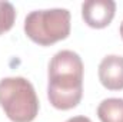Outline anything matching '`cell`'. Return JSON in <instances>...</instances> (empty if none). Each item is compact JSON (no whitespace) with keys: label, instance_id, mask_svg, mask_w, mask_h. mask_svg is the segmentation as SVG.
Returning a JSON list of instances; mask_svg holds the SVG:
<instances>
[{"label":"cell","instance_id":"6da1fadb","mask_svg":"<svg viewBox=\"0 0 123 122\" xmlns=\"http://www.w3.org/2000/svg\"><path fill=\"white\" fill-rule=\"evenodd\" d=\"M83 70L82 58L73 50H60L52 58L47 72V99L53 108L69 111L80 103Z\"/></svg>","mask_w":123,"mask_h":122},{"label":"cell","instance_id":"7a4b0ae2","mask_svg":"<svg viewBox=\"0 0 123 122\" xmlns=\"http://www.w3.org/2000/svg\"><path fill=\"white\" fill-rule=\"evenodd\" d=\"M0 108L12 122H31L39 114L36 91L26 78L10 76L0 81Z\"/></svg>","mask_w":123,"mask_h":122},{"label":"cell","instance_id":"3957f363","mask_svg":"<svg viewBox=\"0 0 123 122\" xmlns=\"http://www.w3.org/2000/svg\"><path fill=\"white\" fill-rule=\"evenodd\" d=\"M25 33L31 42L50 46L70 34V12L67 9L33 10L25 19Z\"/></svg>","mask_w":123,"mask_h":122},{"label":"cell","instance_id":"277c9868","mask_svg":"<svg viewBox=\"0 0 123 122\" xmlns=\"http://www.w3.org/2000/svg\"><path fill=\"white\" fill-rule=\"evenodd\" d=\"M116 13L113 0H87L82 4V17L85 23L93 29L107 27Z\"/></svg>","mask_w":123,"mask_h":122},{"label":"cell","instance_id":"5b68a950","mask_svg":"<svg viewBox=\"0 0 123 122\" xmlns=\"http://www.w3.org/2000/svg\"><path fill=\"white\" fill-rule=\"evenodd\" d=\"M99 81L107 91L123 89V56L107 55L99 65Z\"/></svg>","mask_w":123,"mask_h":122},{"label":"cell","instance_id":"8992f818","mask_svg":"<svg viewBox=\"0 0 123 122\" xmlns=\"http://www.w3.org/2000/svg\"><path fill=\"white\" fill-rule=\"evenodd\" d=\"M97 116L100 122H123V99H103L97 106Z\"/></svg>","mask_w":123,"mask_h":122},{"label":"cell","instance_id":"52a82bcc","mask_svg":"<svg viewBox=\"0 0 123 122\" xmlns=\"http://www.w3.org/2000/svg\"><path fill=\"white\" fill-rule=\"evenodd\" d=\"M16 20V9L9 1H0V36L9 32Z\"/></svg>","mask_w":123,"mask_h":122},{"label":"cell","instance_id":"ba28073f","mask_svg":"<svg viewBox=\"0 0 123 122\" xmlns=\"http://www.w3.org/2000/svg\"><path fill=\"white\" fill-rule=\"evenodd\" d=\"M66 122H92V119L87 118V116H82V115H79V116H73V118L67 119Z\"/></svg>","mask_w":123,"mask_h":122},{"label":"cell","instance_id":"9c48e42d","mask_svg":"<svg viewBox=\"0 0 123 122\" xmlns=\"http://www.w3.org/2000/svg\"><path fill=\"white\" fill-rule=\"evenodd\" d=\"M119 32H120V36H122V39H123V20H122V23H120V29H119Z\"/></svg>","mask_w":123,"mask_h":122}]
</instances>
